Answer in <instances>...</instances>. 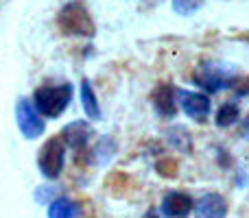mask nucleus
I'll return each instance as SVG.
<instances>
[{
    "mask_svg": "<svg viewBox=\"0 0 249 218\" xmlns=\"http://www.w3.org/2000/svg\"><path fill=\"white\" fill-rule=\"evenodd\" d=\"M241 135L245 137V140L249 142V114L245 116V120L241 122Z\"/></svg>",
    "mask_w": 249,
    "mask_h": 218,
    "instance_id": "obj_17",
    "label": "nucleus"
},
{
    "mask_svg": "<svg viewBox=\"0 0 249 218\" xmlns=\"http://www.w3.org/2000/svg\"><path fill=\"white\" fill-rule=\"evenodd\" d=\"M92 135H94V131H92L90 124L83 122V120H77V122H70L68 127L64 129L61 140H64L66 146H70V149L81 151V149L88 146V142H90Z\"/></svg>",
    "mask_w": 249,
    "mask_h": 218,
    "instance_id": "obj_8",
    "label": "nucleus"
},
{
    "mask_svg": "<svg viewBox=\"0 0 249 218\" xmlns=\"http://www.w3.org/2000/svg\"><path fill=\"white\" fill-rule=\"evenodd\" d=\"M177 94L173 85H160L153 92V107L158 111L160 118H173L177 114V103H175Z\"/></svg>",
    "mask_w": 249,
    "mask_h": 218,
    "instance_id": "obj_9",
    "label": "nucleus"
},
{
    "mask_svg": "<svg viewBox=\"0 0 249 218\" xmlns=\"http://www.w3.org/2000/svg\"><path fill=\"white\" fill-rule=\"evenodd\" d=\"M216 127H232V124L238 122V118H241V109H238L236 103H223L219 109H216Z\"/></svg>",
    "mask_w": 249,
    "mask_h": 218,
    "instance_id": "obj_13",
    "label": "nucleus"
},
{
    "mask_svg": "<svg viewBox=\"0 0 249 218\" xmlns=\"http://www.w3.org/2000/svg\"><path fill=\"white\" fill-rule=\"evenodd\" d=\"M193 79L197 87L210 92V94H216L223 90H232L241 79V72L234 66L223 64V61H203L197 66Z\"/></svg>",
    "mask_w": 249,
    "mask_h": 218,
    "instance_id": "obj_1",
    "label": "nucleus"
},
{
    "mask_svg": "<svg viewBox=\"0 0 249 218\" xmlns=\"http://www.w3.org/2000/svg\"><path fill=\"white\" fill-rule=\"evenodd\" d=\"M177 101H179V107L184 109V114L188 118H193L195 122H206L208 116H210V99L203 92L179 90Z\"/></svg>",
    "mask_w": 249,
    "mask_h": 218,
    "instance_id": "obj_6",
    "label": "nucleus"
},
{
    "mask_svg": "<svg viewBox=\"0 0 249 218\" xmlns=\"http://www.w3.org/2000/svg\"><path fill=\"white\" fill-rule=\"evenodd\" d=\"M208 0H173V11L177 13V16H193V13H197L199 9L206 7Z\"/></svg>",
    "mask_w": 249,
    "mask_h": 218,
    "instance_id": "obj_15",
    "label": "nucleus"
},
{
    "mask_svg": "<svg viewBox=\"0 0 249 218\" xmlns=\"http://www.w3.org/2000/svg\"><path fill=\"white\" fill-rule=\"evenodd\" d=\"M232 90L236 92V96H249V77H241Z\"/></svg>",
    "mask_w": 249,
    "mask_h": 218,
    "instance_id": "obj_16",
    "label": "nucleus"
},
{
    "mask_svg": "<svg viewBox=\"0 0 249 218\" xmlns=\"http://www.w3.org/2000/svg\"><path fill=\"white\" fill-rule=\"evenodd\" d=\"M72 101V85L61 83V85H44L35 92L33 105L46 118H59L66 111V107Z\"/></svg>",
    "mask_w": 249,
    "mask_h": 218,
    "instance_id": "obj_2",
    "label": "nucleus"
},
{
    "mask_svg": "<svg viewBox=\"0 0 249 218\" xmlns=\"http://www.w3.org/2000/svg\"><path fill=\"white\" fill-rule=\"evenodd\" d=\"M81 105H83V109H86V114L90 116V118H94V120L101 118L99 99H96L94 90H92V83L88 81V79L81 81Z\"/></svg>",
    "mask_w": 249,
    "mask_h": 218,
    "instance_id": "obj_11",
    "label": "nucleus"
},
{
    "mask_svg": "<svg viewBox=\"0 0 249 218\" xmlns=\"http://www.w3.org/2000/svg\"><path fill=\"white\" fill-rule=\"evenodd\" d=\"M79 214H81V212H79V205L66 197L53 201V205L48 207V216H53V218H57V216L66 218V216H79Z\"/></svg>",
    "mask_w": 249,
    "mask_h": 218,
    "instance_id": "obj_14",
    "label": "nucleus"
},
{
    "mask_svg": "<svg viewBox=\"0 0 249 218\" xmlns=\"http://www.w3.org/2000/svg\"><path fill=\"white\" fill-rule=\"evenodd\" d=\"M144 2H158V0H144Z\"/></svg>",
    "mask_w": 249,
    "mask_h": 218,
    "instance_id": "obj_18",
    "label": "nucleus"
},
{
    "mask_svg": "<svg viewBox=\"0 0 249 218\" xmlns=\"http://www.w3.org/2000/svg\"><path fill=\"white\" fill-rule=\"evenodd\" d=\"M193 207H195L193 199H190L186 192H168L166 197L162 199L160 210H162L164 216L181 218V216H188L190 212H193Z\"/></svg>",
    "mask_w": 249,
    "mask_h": 218,
    "instance_id": "obj_7",
    "label": "nucleus"
},
{
    "mask_svg": "<svg viewBox=\"0 0 249 218\" xmlns=\"http://www.w3.org/2000/svg\"><path fill=\"white\" fill-rule=\"evenodd\" d=\"M59 26L66 35L72 37H94V22H92L88 9L81 2H68L59 11Z\"/></svg>",
    "mask_w": 249,
    "mask_h": 218,
    "instance_id": "obj_3",
    "label": "nucleus"
},
{
    "mask_svg": "<svg viewBox=\"0 0 249 218\" xmlns=\"http://www.w3.org/2000/svg\"><path fill=\"white\" fill-rule=\"evenodd\" d=\"M16 118H18V127H20L22 135L35 140L44 133V120L42 114L35 109V105H31L29 101H20L16 107Z\"/></svg>",
    "mask_w": 249,
    "mask_h": 218,
    "instance_id": "obj_5",
    "label": "nucleus"
},
{
    "mask_svg": "<svg viewBox=\"0 0 249 218\" xmlns=\"http://www.w3.org/2000/svg\"><path fill=\"white\" fill-rule=\"evenodd\" d=\"M64 157H66V142L59 137H51L39 151L37 166L46 179H57L64 170Z\"/></svg>",
    "mask_w": 249,
    "mask_h": 218,
    "instance_id": "obj_4",
    "label": "nucleus"
},
{
    "mask_svg": "<svg viewBox=\"0 0 249 218\" xmlns=\"http://www.w3.org/2000/svg\"><path fill=\"white\" fill-rule=\"evenodd\" d=\"M166 137H168V144H173L177 151H181V153H190V151H193V137H190L186 127L168 129Z\"/></svg>",
    "mask_w": 249,
    "mask_h": 218,
    "instance_id": "obj_12",
    "label": "nucleus"
},
{
    "mask_svg": "<svg viewBox=\"0 0 249 218\" xmlns=\"http://www.w3.org/2000/svg\"><path fill=\"white\" fill-rule=\"evenodd\" d=\"M195 210H197L199 216H206V218H223L228 214V203L221 194L214 192H208L195 203Z\"/></svg>",
    "mask_w": 249,
    "mask_h": 218,
    "instance_id": "obj_10",
    "label": "nucleus"
}]
</instances>
